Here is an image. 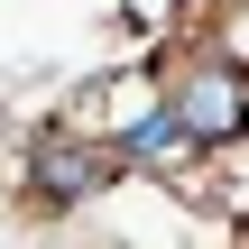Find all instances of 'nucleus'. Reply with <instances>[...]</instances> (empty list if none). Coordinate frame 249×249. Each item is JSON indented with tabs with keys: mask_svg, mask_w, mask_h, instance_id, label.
<instances>
[{
	"mask_svg": "<svg viewBox=\"0 0 249 249\" xmlns=\"http://www.w3.org/2000/svg\"><path fill=\"white\" fill-rule=\"evenodd\" d=\"M111 176H120V148H102V139H83V129H55V139L28 157L37 203H83V194H102Z\"/></svg>",
	"mask_w": 249,
	"mask_h": 249,
	"instance_id": "1",
	"label": "nucleus"
},
{
	"mask_svg": "<svg viewBox=\"0 0 249 249\" xmlns=\"http://www.w3.org/2000/svg\"><path fill=\"white\" fill-rule=\"evenodd\" d=\"M166 111L194 129V148H213V139H240V129H249V92H240V74H231V65H194V74L166 92Z\"/></svg>",
	"mask_w": 249,
	"mask_h": 249,
	"instance_id": "2",
	"label": "nucleus"
},
{
	"mask_svg": "<svg viewBox=\"0 0 249 249\" xmlns=\"http://www.w3.org/2000/svg\"><path fill=\"white\" fill-rule=\"evenodd\" d=\"M185 148H194V129H185L166 102H148V111L120 129V166H185Z\"/></svg>",
	"mask_w": 249,
	"mask_h": 249,
	"instance_id": "3",
	"label": "nucleus"
},
{
	"mask_svg": "<svg viewBox=\"0 0 249 249\" xmlns=\"http://www.w3.org/2000/svg\"><path fill=\"white\" fill-rule=\"evenodd\" d=\"M139 111H148V83H139V74H111V83L74 111V129H83V139H102V129H129Z\"/></svg>",
	"mask_w": 249,
	"mask_h": 249,
	"instance_id": "4",
	"label": "nucleus"
},
{
	"mask_svg": "<svg viewBox=\"0 0 249 249\" xmlns=\"http://www.w3.org/2000/svg\"><path fill=\"white\" fill-rule=\"evenodd\" d=\"M222 203H231V222H249V157H240V176L222 185Z\"/></svg>",
	"mask_w": 249,
	"mask_h": 249,
	"instance_id": "5",
	"label": "nucleus"
}]
</instances>
